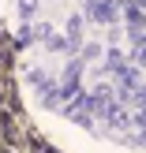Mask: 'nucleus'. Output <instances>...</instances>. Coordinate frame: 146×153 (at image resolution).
<instances>
[{
	"mask_svg": "<svg viewBox=\"0 0 146 153\" xmlns=\"http://www.w3.org/2000/svg\"><path fill=\"white\" fill-rule=\"evenodd\" d=\"M86 15L94 22H116L120 19V0H86Z\"/></svg>",
	"mask_w": 146,
	"mask_h": 153,
	"instance_id": "obj_1",
	"label": "nucleus"
},
{
	"mask_svg": "<svg viewBox=\"0 0 146 153\" xmlns=\"http://www.w3.org/2000/svg\"><path fill=\"white\" fill-rule=\"evenodd\" d=\"M34 7H37V0H19V11L22 15H34Z\"/></svg>",
	"mask_w": 146,
	"mask_h": 153,
	"instance_id": "obj_3",
	"label": "nucleus"
},
{
	"mask_svg": "<svg viewBox=\"0 0 146 153\" xmlns=\"http://www.w3.org/2000/svg\"><path fill=\"white\" fill-rule=\"evenodd\" d=\"M67 37H71V41L82 37V19H71V22H67Z\"/></svg>",
	"mask_w": 146,
	"mask_h": 153,
	"instance_id": "obj_2",
	"label": "nucleus"
}]
</instances>
